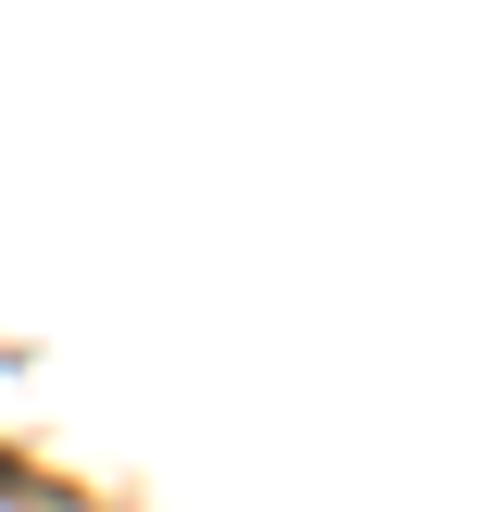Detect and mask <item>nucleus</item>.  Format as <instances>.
<instances>
[{
	"label": "nucleus",
	"mask_w": 500,
	"mask_h": 512,
	"mask_svg": "<svg viewBox=\"0 0 500 512\" xmlns=\"http://www.w3.org/2000/svg\"><path fill=\"white\" fill-rule=\"evenodd\" d=\"M0 488H13V463H0Z\"/></svg>",
	"instance_id": "nucleus-1"
}]
</instances>
